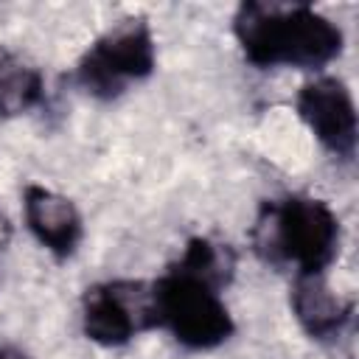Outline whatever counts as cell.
<instances>
[{
	"mask_svg": "<svg viewBox=\"0 0 359 359\" xmlns=\"http://www.w3.org/2000/svg\"><path fill=\"white\" fill-rule=\"evenodd\" d=\"M174 272L180 275H188L216 292H222L230 278H233V269H236V255L227 244H219L213 238H191L182 250V255L177 258V264L171 266Z\"/></svg>",
	"mask_w": 359,
	"mask_h": 359,
	"instance_id": "10",
	"label": "cell"
},
{
	"mask_svg": "<svg viewBox=\"0 0 359 359\" xmlns=\"http://www.w3.org/2000/svg\"><path fill=\"white\" fill-rule=\"evenodd\" d=\"M0 359H28V356L14 345H0Z\"/></svg>",
	"mask_w": 359,
	"mask_h": 359,
	"instance_id": "12",
	"label": "cell"
},
{
	"mask_svg": "<svg viewBox=\"0 0 359 359\" xmlns=\"http://www.w3.org/2000/svg\"><path fill=\"white\" fill-rule=\"evenodd\" d=\"M22 208H25L28 230L48 252H53L56 258H67L76 252L84 227H81V213L67 196L31 182L22 191Z\"/></svg>",
	"mask_w": 359,
	"mask_h": 359,
	"instance_id": "7",
	"label": "cell"
},
{
	"mask_svg": "<svg viewBox=\"0 0 359 359\" xmlns=\"http://www.w3.org/2000/svg\"><path fill=\"white\" fill-rule=\"evenodd\" d=\"M160 325L154 283L143 280H107L95 283L81 297L84 337L104 345H126L135 334Z\"/></svg>",
	"mask_w": 359,
	"mask_h": 359,
	"instance_id": "5",
	"label": "cell"
},
{
	"mask_svg": "<svg viewBox=\"0 0 359 359\" xmlns=\"http://www.w3.org/2000/svg\"><path fill=\"white\" fill-rule=\"evenodd\" d=\"M297 115L309 126V132L337 157L351 160L356 151V107L351 90L342 79L320 76L300 87L297 93Z\"/></svg>",
	"mask_w": 359,
	"mask_h": 359,
	"instance_id": "6",
	"label": "cell"
},
{
	"mask_svg": "<svg viewBox=\"0 0 359 359\" xmlns=\"http://www.w3.org/2000/svg\"><path fill=\"white\" fill-rule=\"evenodd\" d=\"M157 62L154 34L143 17H123L107 28L81 56L76 79L95 98H115L129 81L151 76Z\"/></svg>",
	"mask_w": 359,
	"mask_h": 359,
	"instance_id": "3",
	"label": "cell"
},
{
	"mask_svg": "<svg viewBox=\"0 0 359 359\" xmlns=\"http://www.w3.org/2000/svg\"><path fill=\"white\" fill-rule=\"evenodd\" d=\"M8 241H11V222H8V216L0 210V250H3Z\"/></svg>",
	"mask_w": 359,
	"mask_h": 359,
	"instance_id": "11",
	"label": "cell"
},
{
	"mask_svg": "<svg viewBox=\"0 0 359 359\" xmlns=\"http://www.w3.org/2000/svg\"><path fill=\"white\" fill-rule=\"evenodd\" d=\"M255 252L275 266H297V275H323L339 252V219L311 196L264 202L252 227Z\"/></svg>",
	"mask_w": 359,
	"mask_h": 359,
	"instance_id": "2",
	"label": "cell"
},
{
	"mask_svg": "<svg viewBox=\"0 0 359 359\" xmlns=\"http://www.w3.org/2000/svg\"><path fill=\"white\" fill-rule=\"evenodd\" d=\"M289 303H292L294 320L311 339L337 337L353 311V303L342 300L323 275H297Z\"/></svg>",
	"mask_w": 359,
	"mask_h": 359,
	"instance_id": "8",
	"label": "cell"
},
{
	"mask_svg": "<svg viewBox=\"0 0 359 359\" xmlns=\"http://www.w3.org/2000/svg\"><path fill=\"white\" fill-rule=\"evenodd\" d=\"M233 34L255 67L317 70L342 53V28L309 3L247 0L236 8Z\"/></svg>",
	"mask_w": 359,
	"mask_h": 359,
	"instance_id": "1",
	"label": "cell"
},
{
	"mask_svg": "<svg viewBox=\"0 0 359 359\" xmlns=\"http://www.w3.org/2000/svg\"><path fill=\"white\" fill-rule=\"evenodd\" d=\"M154 300L160 325H165L185 348L208 351L227 342L236 331L219 292L174 269L154 280Z\"/></svg>",
	"mask_w": 359,
	"mask_h": 359,
	"instance_id": "4",
	"label": "cell"
},
{
	"mask_svg": "<svg viewBox=\"0 0 359 359\" xmlns=\"http://www.w3.org/2000/svg\"><path fill=\"white\" fill-rule=\"evenodd\" d=\"M42 70L14 50H0V118L25 115L42 101Z\"/></svg>",
	"mask_w": 359,
	"mask_h": 359,
	"instance_id": "9",
	"label": "cell"
}]
</instances>
